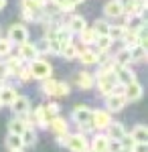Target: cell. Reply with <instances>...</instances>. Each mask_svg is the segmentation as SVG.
I'll list each match as a JSON object with an SVG mask.
<instances>
[{"mask_svg": "<svg viewBox=\"0 0 148 152\" xmlns=\"http://www.w3.org/2000/svg\"><path fill=\"white\" fill-rule=\"evenodd\" d=\"M47 2L49 0H23L21 2V14H23V18L29 20V23H39Z\"/></svg>", "mask_w": 148, "mask_h": 152, "instance_id": "obj_1", "label": "cell"}, {"mask_svg": "<svg viewBox=\"0 0 148 152\" xmlns=\"http://www.w3.org/2000/svg\"><path fill=\"white\" fill-rule=\"evenodd\" d=\"M29 71H31V79H37V81H45L49 77H53V65L43 57L33 59L29 65Z\"/></svg>", "mask_w": 148, "mask_h": 152, "instance_id": "obj_2", "label": "cell"}, {"mask_svg": "<svg viewBox=\"0 0 148 152\" xmlns=\"http://www.w3.org/2000/svg\"><path fill=\"white\" fill-rule=\"evenodd\" d=\"M95 85H97V91L106 97V95L114 94L118 89H122V85L118 83L114 73H103V75H97L95 77Z\"/></svg>", "mask_w": 148, "mask_h": 152, "instance_id": "obj_3", "label": "cell"}, {"mask_svg": "<svg viewBox=\"0 0 148 152\" xmlns=\"http://www.w3.org/2000/svg\"><path fill=\"white\" fill-rule=\"evenodd\" d=\"M63 146H65L69 152H83L89 146V140H87V136L81 134V132H73V134L67 132V134H65V140H63Z\"/></svg>", "mask_w": 148, "mask_h": 152, "instance_id": "obj_4", "label": "cell"}, {"mask_svg": "<svg viewBox=\"0 0 148 152\" xmlns=\"http://www.w3.org/2000/svg\"><path fill=\"white\" fill-rule=\"evenodd\" d=\"M6 39L10 41L12 45H23V43H26L29 41V28H26V24L23 23H14L8 26V35H6Z\"/></svg>", "mask_w": 148, "mask_h": 152, "instance_id": "obj_5", "label": "cell"}, {"mask_svg": "<svg viewBox=\"0 0 148 152\" xmlns=\"http://www.w3.org/2000/svg\"><path fill=\"white\" fill-rule=\"evenodd\" d=\"M103 99H106V110H108L110 114H118V112H122L126 105H128V99L124 97L122 89H118V91H114V94L106 95Z\"/></svg>", "mask_w": 148, "mask_h": 152, "instance_id": "obj_6", "label": "cell"}, {"mask_svg": "<svg viewBox=\"0 0 148 152\" xmlns=\"http://www.w3.org/2000/svg\"><path fill=\"white\" fill-rule=\"evenodd\" d=\"M112 114L108 112V110H91V126L95 132H103V130L108 128L110 124H112Z\"/></svg>", "mask_w": 148, "mask_h": 152, "instance_id": "obj_7", "label": "cell"}, {"mask_svg": "<svg viewBox=\"0 0 148 152\" xmlns=\"http://www.w3.org/2000/svg\"><path fill=\"white\" fill-rule=\"evenodd\" d=\"M122 94H124V97L128 99V104H130V102H140L142 95H144V87H142V83L138 81V79H134V81L122 85Z\"/></svg>", "mask_w": 148, "mask_h": 152, "instance_id": "obj_8", "label": "cell"}, {"mask_svg": "<svg viewBox=\"0 0 148 152\" xmlns=\"http://www.w3.org/2000/svg\"><path fill=\"white\" fill-rule=\"evenodd\" d=\"M124 4V16H144L146 0H122Z\"/></svg>", "mask_w": 148, "mask_h": 152, "instance_id": "obj_9", "label": "cell"}, {"mask_svg": "<svg viewBox=\"0 0 148 152\" xmlns=\"http://www.w3.org/2000/svg\"><path fill=\"white\" fill-rule=\"evenodd\" d=\"M103 16L112 18V20L124 16V4H122V0H108L103 4Z\"/></svg>", "mask_w": 148, "mask_h": 152, "instance_id": "obj_10", "label": "cell"}, {"mask_svg": "<svg viewBox=\"0 0 148 152\" xmlns=\"http://www.w3.org/2000/svg\"><path fill=\"white\" fill-rule=\"evenodd\" d=\"M47 128L51 130L55 136H65V134L69 132V124H67V120L61 116V114H57V116H53L51 120H49Z\"/></svg>", "mask_w": 148, "mask_h": 152, "instance_id": "obj_11", "label": "cell"}, {"mask_svg": "<svg viewBox=\"0 0 148 152\" xmlns=\"http://www.w3.org/2000/svg\"><path fill=\"white\" fill-rule=\"evenodd\" d=\"M114 75H116V79H118L120 85H126V83H130V81L136 79V71L132 69V65L120 67V65H116V63H114Z\"/></svg>", "mask_w": 148, "mask_h": 152, "instance_id": "obj_12", "label": "cell"}, {"mask_svg": "<svg viewBox=\"0 0 148 152\" xmlns=\"http://www.w3.org/2000/svg\"><path fill=\"white\" fill-rule=\"evenodd\" d=\"M18 57L23 59L24 63H31L33 59L39 57V49H37V43H31L26 41L23 45H18Z\"/></svg>", "mask_w": 148, "mask_h": 152, "instance_id": "obj_13", "label": "cell"}, {"mask_svg": "<svg viewBox=\"0 0 148 152\" xmlns=\"http://www.w3.org/2000/svg\"><path fill=\"white\" fill-rule=\"evenodd\" d=\"M71 120L75 124H87L91 120V107H87V105H83V104H77L71 110Z\"/></svg>", "mask_w": 148, "mask_h": 152, "instance_id": "obj_14", "label": "cell"}, {"mask_svg": "<svg viewBox=\"0 0 148 152\" xmlns=\"http://www.w3.org/2000/svg\"><path fill=\"white\" fill-rule=\"evenodd\" d=\"M75 85H77L79 89H83V91L93 89V87H95V75L89 73V71H79L77 77H75Z\"/></svg>", "mask_w": 148, "mask_h": 152, "instance_id": "obj_15", "label": "cell"}, {"mask_svg": "<svg viewBox=\"0 0 148 152\" xmlns=\"http://www.w3.org/2000/svg\"><path fill=\"white\" fill-rule=\"evenodd\" d=\"M89 148L95 152H110V138L103 132H95V136L89 142Z\"/></svg>", "mask_w": 148, "mask_h": 152, "instance_id": "obj_16", "label": "cell"}, {"mask_svg": "<svg viewBox=\"0 0 148 152\" xmlns=\"http://www.w3.org/2000/svg\"><path fill=\"white\" fill-rule=\"evenodd\" d=\"M10 110L14 116H21V114H26L29 110H31V99L26 97V95H16L14 97V102L10 104Z\"/></svg>", "mask_w": 148, "mask_h": 152, "instance_id": "obj_17", "label": "cell"}, {"mask_svg": "<svg viewBox=\"0 0 148 152\" xmlns=\"http://www.w3.org/2000/svg\"><path fill=\"white\" fill-rule=\"evenodd\" d=\"M31 116H33V126L37 128H47V124H49V116H47L45 112V105H37L34 110H31Z\"/></svg>", "mask_w": 148, "mask_h": 152, "instance_id": "obj_18", "label": "cell"}, {"mask_svg": "<svg viewBox=\"0 0 148 152\" xmlns=\"http://www.w3.org/2000/svg\"><path fill=\"white\" fill-rule=\"evenodd\" d=\"M65 24H67V28L73 33V35H79L85 26H89V24H87V20H85L81 14H71V16H69V20Z\"/></svg>", "mask_w": 148, "mask_h": 152, "instance_id": "obj_19", "label": "cell"}, {"mask_svg": "<svg viewBox=\"0 0 148 152\" xmlns=\"http://www.w3.org/2000/svg\"><path fill=\"white\" fill-rule=\"evenodd\" d=\"M77 59H79L83 65H87V67L97 65V51H95V49H91V47H83V49H79Z\"/></svg>", "mask_w": 148, "mask_h": 152, "instance_id": "obj_20", "label": "cell"}, {"mask_svg": "<svg viewBox=\"0 0 148 152\" xmlns=\"http://www.w3.org/2000/svg\"><path fill=\"white\" fill-rule=\"evenodd\" d=\"M55 41L59 43V47H63L67 43H73V33L67 28V24H57V28H55Z\"/></svg>", "mask_w": 148, "mask_h": 152, "instance_id": "obj_21", "label": "cell"}, {"mask_svg": "<svg viewBox=\"0 0 148 152\" xmlns=\"http://www.w3.org/2000/svg\"><path fill=\"white\" fill-rule=\"evenodd\" d=\"M106 130H108V134H106V136H108V138H110L112 142H120L122 138H124V134H126L124 124H120V122H114V120H112V124H110V126H108Z\"/></svg>", "mask_w": 148, "mask_h": 152, "instance_id": "obj_22", "label": "cell"}, {"mask_svg": "<svg viewBox=\"0 0 148 152\" xmlns=\"http://www.w3.org/2000/svg\"><path fill=\"white\" fill-rule=\"evenodd\" d=\"M6 61H4V65H6V69H8V73H10V77H14L18 71L24 67V61L18 55H8V57H4Z\"/></svg>", "mask_w": 148, "mask_h": 152, "instance_id": "obj_23", "label": "cell"}, {"mask_svg": "<svg viewBox=\"0 0 148 152\" xmlns=\"http://www.w3.org/2000/svg\"><path fill=\"white\" fill-rule=\"evenodd\" d=\"M16 89L12 87V85H0V104L6 105V107H10V104L14 102V97H16Z\"/></svg>", "mask_w": 148, "mask_h": 152, "instance_id": "obj_24", "label": "cell"}, {"mask_svg": "<svg viewBox=\"0 0 148 152\" xmlns=\"http://www.w3.org/2000/svg\"><path fill=\"white\" fill-rule=\"evenodd\" d=\"M77 55H79V47L75 43H67V45H63V47L59 49V57L67 59V61H75Z\"/></svg>", "mask_w": 148, "mask_h": 152, "instance_id": "obj_25", "label": "cell"}, {"mask_svg": "<svg viewBox=\"0 0 148 152\" xmlns=\"http://www.w3.org/2000/svg\"><path fill=\"white\" fill-rule=\"evenodd\" d=\"M112 45H114V41H112L108 35L95 37V43H93V47H95V51H97V53H108V51L112 49Z\"/></svg>", "mask_w": 148, "mask_h": 152, "instance_id": "obj_26", "label": "cell"}, {"mask_svg": "<svg viewBox=\"0 0 148 152\" xmlns=\"http://www.w3.org/2000/svg\"><path fill=\"white\" fill-rule=\"evenodd\" d=\"M112 59H114L116 65H120V67H126V65H132V57H130V51L128 49H120L116 55H112Z\"/></svg>", "mask_w": 148, "mask_h": 152, "instance_id": "obj_27", "label": "cell"}, {"mask_svg": "<svg viewBox=\"0 0 148 152\" xmlns=\"http://www.w3.org/2000/svg\"><path fill=\"white\" fill-rule=\"evenodd\" d=\"M24 128H26V124H24L18 116H12L10 120H8V134H16V136H21V134L24 132Z\"/></svg>", "mask_w": 148, "mask_h": 152, "instance_id": "obj_28", "label": "cell"}, {"mask_svg": "<svg viewBox=\"0 0 148 152\" xmlns=\"http://www.w3.org/2000/svg\"><path fill=\"white\" fill-rule=\"evenodd\" d=\"M128 51H130V57H132V65H134V63H144V61H146V55H148L146 47L136 45V47L128 49Z\"/></svg>", "mask_w": 148, "mask_h": 152, "instance_id": "obj_29", "label": "cell"}, {"mask_svg": "<svg viewBox=\"0 0 148 152\" xmlns=\"http://www.w3.org/2000/svg\"><path fill=\"white\" fill-rule=\"evenodd\" d=\"M21 140H23L24 148H26V146H34V144H37V130H34L33 126H26L24 132L21 134Z\"/></svg>", "mask_w": 148, "mask_h": 152, "instance_id": "obj_30", "label": "cell"}, {"mask_svg": "<svg viewBox=\"0 0 148 152\" xmlns=\"http://www.w3.org/2000/svg\"><path fill=\"white\" fill-rule=\"evenodd\" d=\"M130 136L134 138V142H148V128L144 124H136L130 132Z\"/></svg>", "mask_w": 148, "mask_h": 152, "instance_id": "obj_31", "label": "cell"}, {"mask_svg": "<svg viewBox=\"0 0 148 152\" xmlns=\"http://www.w3.org/2000/svg\"><path fill=\"white\" fill-rule=\"evenodd\" d=\"M95 37H97V35L93 33V28H91V26H85V28L79 33L81 45H83V47H91V45L95 43Z\"/></svg>", "mask_w": 148, "mask_h": 152, "instance_id": "obj_32", "label": "cell"}, {"mask_svg": "<svg viewBox=\"0 0 148 152\" xmlns=\"http://www.w3.org/2000/svg\"><path fill=\"white\" fill-rule=\"evenodd\" d=\"M126 24H110V31H108V37L112 39V41H122V37L126 35Z\"/></svg>", "mask_w": 148, "mask_h": 152, "instance_id": "obj_33", "label": "cell"}, {"mask_svg": "<svg viewBox=\"0 0 148 152\" xmlns=\"http://www.w3.org/2000/svg\"><path fill=\"white\" fill-rule=\"evenodd\" d=\"M126 28H128V26H126ZM122 45H124V49L136 47V45H138V35H136V31L128 28V31H126V35L122 37Z\"/></svg>", "mask_w": 148, "mask_h": 152, "instance_id": "obj_34", "label": "cell"}, {"mask_svg": "<svg viewBox=\"0 0 148 152\" xmlns=\"http://www.w3.org/2000/svg\"><path fill=\"white\" fill-rule=\"evenodd\" d=\"M4 144H6V148L8 150H23V140H21V136H16V134H8L6 136V140H4Z\"/></svg>", "mask_w": 148, "mask_h": 152, "instance_id": "obj_35", "label": "cell"}, {"mask_svg": "<svg viewBox=\"0 0 148 152\" xmlns=\"http://www.w3.org/2000/svg\"><path fill=\"white\" fill-rule=\"evenodd\" d=\"M93 33L97 37H102V35H108V31H110V23L106 20V18H97L95 23H93Z\"/></svg>", "mask_w": 148, "mask_h": 152, "instance_id": "obj_36", "label": "cell"}, {"mask_svg": "<svg viewBox=\"0 0 148 152\" xmlns=\"http://www.w3.org/2000/svg\"><path fill=\"white\" fill-rule=\"evenodd\" d=\"M71 94V87H69L67 81H57L55 83V91H53V97H67Z\"/></svg>", "mask_w": 148, "mask_h": 152, "instance_id": "obj_37", "label": "cell"}, {"mask_svg": "<svg viewBox=\"0 0 148 152\" xmlns=\"http://www.w3.org/2000/svg\"><path fill=\"white\" fill-rule=\"evenodd\" d=\"M12 49H14V45H12V43L8 41V39H6V37L0 35V59L8 57V55L12 53Z\"/></svg>", "mask_w": 148, "mask_h": 152, "instance_id": "obj_38", "label": "cell"}, {"mask_svg": "<svg viewBox=\"0 0 148 152\" xmlns=\"http://www.w3.org/2000/svg\"><path fill=\"white\" fill-rule=\"evenodd\" d=\"M45 105V112H47V116H49V120L53 116H57V114H61V107H59L57 102H49V104H43Z\"/></svg>", "mask_w": 148, "mask_h": 152, "instance_id": "obj_39", "label": "cell"}, {"mask_svg": "<svg viewBox=\"0 0 148 152\" xmlns=\"http://www.w3.org/2000/svg\"><path fill=\"white\" fill-rule=\"evenodd\" d=\"M14 77H16V81L26 83V81H31V71H29V67H26V65H24V67H23L21 71H18V73H16Z\"/></svg>", "mask_w": 148, "mask_h": 152, "instance_id": "obj_40", "label": "cell"}, {"mask_svg": "<svg viewBox=\"0 0 148 152\" xmlns=\"http://www.w3.org/2000/svg\"><path fill=\"white\" fill-rule=\"evenodd\" d=\"M130 150L132 152H148V142H134Z\"/></svg>", "mask_w": 148, "mask_h": 152, "instance_id": "obj_41", "label": "cell"}, {"mask_svg": "<svg viewBox=\"0 0 148 152\" xmlns=\"http://www.w3.org/2000/svg\"><path fill=\"white\" fill-rule=\"evenodd\" d=\"M8 77H10V73H8V69H6L4 61H0V83H6Z\"/></svg>", "mask_w": 148, "mask_h": 152, "instance_id": "obj_42", "label": "cell"}, {"mask_svg": "<svg viewBox=\"0 0 148 152\" xmlns=\"http://www.w3.org/2000/svg\"><path fill=\"white\" fill-rule=\"evenodd\" d=\"M132 144H134V138H132V136H130V134L126 132V134H124V138L120 140V146H126V148H132Z\"/></svg>", "mask_w": 148, "mask_h": 152, "instance_id": "obj_43", "label": "cell"}, {"mask_svg": "<svg viewBox=\"0 0 148 152\" xmlns=\"http://www.w3.org/2000/svg\"><path fill=\"white\" fill-rule=\"evenodd\" d=\"M114 152H132V150H130V148H126V146H118Z\"/></svg>", "mask_w": 148, "mask_h": 152, "instance_id": "obj_44", "label": "cell"}, {"mask_svg": "<svg viewBox=\"0 0 148 152\" xmlns=\"http://www.w3.org/2000/svg\"><path fill=\"white\" fill-rule=\"evenodd\" d=\"M6 2H8V0H0V12L6 8Z\"/></svg>", "mask_w": 148, "mask_h": 152, "instance_id": "obj_45", "label": "cell"}, {"mask_svg": "<svg viewBox=\"0 0 148 152\" xmlns=\"http://www.w3.org/2000/svg\"><path fill=\"white\" fill-rule=\"evenodd\" d=\"M69 2H71V4H75V6H77V4H81V2H85V0H69Z\"/></svg>", "mask_w": 148, "mask_h": 152, "instance_id": "obj_46", "label": "cell"}, {"mask_svg": "<svg viewBox=\"0 0 148 152\" xmlns=\"http://www.w3.org/2000/svg\"><path fill=\"white\" fill-rule=\"evenodd\" d=\"M83 152H95V150H91L89 146H87V148H85V150H83Z\"/></svg>", "mask_w": 148, "mask_h": 152, "instance_id": "obj_47", "label": "cell"}, {"mask_svg": "<svg viewBox=\"0 0 148 152\" xmlns=\"http://www.w3.org/2000/svg\"><path fill=\"white\" fill-rule=\"evenodd\" d=\"M8 152H23V150H8Z\"/></svg>", "mask_w": 148, "mask_h": 152, "instance_id": "obj_48", "label": "cell"}, {"mask_svg": "<svg viewBox=\"0 0 148 152\" xmlns=\"http://www.w3.org/2000/svg\"><path fill=\"white\" fill-rule=\"evenodd\" d=\"M0 35H2V26H0Z\"/></svg>", "mask_w": 148, "mask_h": 152, "instance_id": "obj_49", "label": "cell"}, {"mask_svg": "<svg viewBox=\"0 0 148 152\" xmlns=\"http://www.w3.org/2000/svg\"><path fill=\"white\" fill-rule=\"evenodd\" d=\"M2 107H4V105H2V104H0V110H2Z\"/></svg>", "mask_w": 148, "mask_h": 152, "instance_id": "obj_50", "label": "cell"}, {"mask_svg": "<svg viewBox=\"0 0 148 152\" xmlns=\"http://www.w3.org/2000/svg\"><path fill=\"white\" fill-rule=\"evenodd\" d=\"M110 152H112V150H110Z\"/></svg>", "mask_w": 148, "mask_h": 152, "instance_id": "obj_51", "label": "cell"}]
</instances>
